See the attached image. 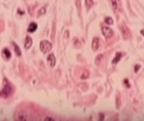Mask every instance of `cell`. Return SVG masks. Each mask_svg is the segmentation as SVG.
<instances>
[{
    "mask_svg": "<svg viewBox=\"0 0 144 121\" xmlns=\"http://www.w3.org/2000/svg\"><path fill=\"white\" fill-rule=\"evenodd\" d=\"M3 53L5 54L6 57L7 58H10L11 57V53L9 51V50H8V49L6 48V49H4L3 50Z\"/></svg>",
    "mask_w": 144,
    "mask_h": 121,
    "instance_id": "obj_13",
    "label": "cell"
},
{
    "mask_svg": "<svg viewBox=\"0 0 144 121\" xmlns=\"http://www.w3.org/2000/svg\"><path fill=\"white\" fill-rule=\"evenodd\" d=\"M140 32H141V34L144 36V29H142V30H141Z\"/></svg>",
    "mask_w": 144,
    "mask_h": 121,
    "instance_id": "obj_23",
    "label": "cell"
},
{
    "mask_svg": "<svg viewBox=\"0 0 144 121\" xmlns=\"http://www.w3.org/2000/svg\"><path fill=\"white\" fill-rule=\"evenodd\" d=\"M140 66L139 64H136L135 65V66L134 67V71L135 72H137L139 70V68H140Z\"/></svg>",
    "mask_w": 144,
    "mask_h": 121,
    "instance_id": "obj_19",
    "label": "cell"
},
{
    "mask_svg": "<svg viewBox=\"0 0 144 121\" xmlns=\"http://www.w3.org/2000/svg\"><path fill=\"white\" fill-rule=\"evenodd\" d=\"M121 53H120V52H117L116 53V56L115 57V58H114L113 60V63H116L117 62L119 61V60H120V58L121 57Z\"/></svg>",
    "mask_w": 144,
    "mask_h": 121,
    "instance_id": "obj_10",
    "label": "cell"
},
{
    "mask_svg": "<svg viewBox=\"0 0 144 121\" xmlns=\"http://www.w3.org/2000/svg\"><path fill=\"white\" fill-rule=\"evenodd\" d=\"M89 75V71L85 70L82 74V78H85Z\"/></svg>",
    "mask_w": 144,
    "mask_h": 121,
    "instance_id": "obj_16",
    "label": "cell"
},
{
    "mask_svg": "<svg viewBox=\"0 0 144 121\" xmlns=\"http://www.w3.org/2000/svg\"><path fill=\"white\" fill-rule=\"evenodd\" d=\"M44 121H54V120L51 118V117H47L46 118Z\"/></svg>",
    "mask_w": 144,
    "mask_h": 121,
    "instance_id": "obj_21",
    "label": "cell"
},
{
    "mask_svg": "<svg viewBox=\"0 0 144 121\" xmlns=\"http://www.w3.org/2000/svg\"><path fill=\"white\" fill-rule=\"evenodd\" d=\"M47 60L49 61V63L50 64L51 66H53L55 65V57L53 53H50L48 55L47 57Z\"/></svg>",
    "mask_w": 144,
    "mask_h": 121,
    "instance_id": "obj_5",
    "label": "cell"
},
{
    "mask_svg": "<svg viewBox=\"0 0 144 121\" xmlns=\"http://www.w3.org/2000/svg\"><path fill=\"white\" fill-rule=\"evenodd\" d=\"M86 5L89 7L91 6V5L93 4L92 0H86Z\"/></svg>",
    "mask_w": 144,
    "mask_h": 121,
    "instance_id": "obj_18",
    "label": "cell"
},
{
    "mask_svg": "<svg viewBox=\"0 0 144 121\" xmlns=\"http://www.w3.org/2000/svg\"><path fill=\"white\" fill-rule=\"evenodd\" d=\"M52 44L47 40L42 41L40 43V49L44 53H46L51 50Z\"/></svg>",
    "mask_w": 144,
    "mask_h": 121,
    "instance_id": "obj_2",
    "label": "cell"
},
{
    "mask_svg": "<svg viewBox=\"0 0 144 121\" xmlns=\"http://www.w3.org/2000/svg\"><path fill=\"white\" fill-rule=\"evenodd\" d=\"M45 12V9L44 7H42L39 10L38 13L40 14H43Z\"/></svg>",
    "mask_w": 144,
    "mask_h": 121,
    "instance_id": "obj_17",
    "label": "cell"
},
{
    "mask_svg": "<svg viewBox=\"0 0 144 121\" xmlns=\"http://www.w3.org/2000/svg\"><path fill=\"white\" fill-rule=\"evenodd\" d=\"M102 57H103V55L102 54H99L95 58V62L97 64H98L100 63Z\"/></svg>",
    "mask_w": 144,
    "mask_h": 121,
    "instance_id": "obj_12",
    "label": "cell"
},
{
    "mask_svg": "<svg viewBox=\"0 0 144 121\" xmlns=\"http://www.w3.org/2000/svg\"><path fill=\"white\" fill-rule=\"evenodd\" d=\"M112 2H113V7L115 8H116L117 7V4L116 1H113Z\"/></svg>",
    "mask_w": 144,
    "mask_h": 121,
    "instance_id": "obj_22",
    "label": "cell"
},
{
    "mask_svg": "<svg viewBox=\"0 0 144 121\" xmlns=\"http://www.w3.org/2000/svg\"><path fill=\"white\" fill-rule=\"evenodd\" d=\"M32 39L29 36H27L25 40L24 46L27 49L29 48L32 45Z\"/></svg>",
    "mask_w": 144,
    "mask_h": 121,
    "instance_id": "obj_7",
    "label": "cell"
},
{
    "mask_svg": "<svg viewBox=\"0 0 144 121\" xmlns=\"http://www.w3.org/2000/svg\"><path fill=\"white\" fill-rule=\"evenodd\" d=\"M116 107L117 109H119L121 106V97H120V95H117L116 98Z\"/></svg>",
    "mask_w": 144,
    "mask_h": 121,
    "instance_id": "obj_9",
    "label": "cell"
},
{
    "mask_svg": "<svg viewBox=\"0 0 144 121\" xmlns=\"http://www.w3.org/2000/svg\"><path fill=\"white\" fill-rule=\"evenodd\" d=\"M102 32L104 35L107 38L111 37L113 35V31L112 29L107 26L102 27Z\"/></svg>",
    "mask_w": 144,
    "mask_h": 121,
    "instance_id": "obj_4",
    "label": "cell"
},
{
    "mask_svg": "<svg viewBox=\"0 0 144 121\" xmlns=\"http://www.w3.org/2000/svg\"><path fill=\"white\" fill-rule=\"evenodd\" d=\"M121 28L123 38L125 39L130 38L131 37V32L126 24L125 23L122 24Z\"/></svg>",
    "mask_w": 144,
    "mask_h": 121,
    "instance_id": "obj_3",
    "label": "cell"
},
{
    "mask_svg": "<svg viewBox=\"0 0 144 121\" xmlns=\"http://www.w3.org/2000/svg\"><path fill=\"white\" fill-rule=\"evenodd\" d=\"M3 87L0 91V98L7 99L11 97L14 93V87L8 81L5 80Z\"/></svg>",
    "mask_w": 144,
    "mask_h": 121,
    "instance_id": "obj_1",
    "label": "cell"
},
{
    "mask_svg": "<svg viewBox=\"0 0 144 121\" xmlns=\"http://www.w3.org/2000/svg\"><path fill=\"white\" fill-rule=\"evenodd\" d=\"M37 28V24L36 23L34 22H32L30 24L28 28V30L30 32H32L35 30Z\"/></svg>",
    "mask_w": 144,
    "mask_h": 121,
    "instance_id": "obj_8",
    "label": "cell"
},
{
    "mask_svg": "<svg viewBox=\"0 0 144 121\" xmlns=\"http://www.w3.org/2000/svg\"><path fill=\"white\" fill-rule=\"evenodd\" d=\"M99 38L97 37H95L93 40L92 43V47L94 50H97L99 45Z\"/></svg>",
    "mask_w": 144,
    "mask_h": 121,
    "instance_id": "obj_6",
    "label": "cell"
},
{
    "mask_svg": "<svg viewBox=\"0 0 144 121\" xmlns=\"http://www.w3.org/2000/svg\"><path fill=\"white\" fill-rule=\"evenodd\" d=\"M124 83L125 85L126 86V87L127 88H129L130 87V84L129 82V80L128 79H125L124 80Z\"/></svg>",
    "mask_w": 144,
    "mask_h": 121,
    "instance_id": "obj_15",
    "label": "cell"
},
{
    "mask_svg": "<svg viewBox=\"0 0 144 121\" xmlns=\"http://www.w3.org/2000/svg\"><path fill=\"white\" fill-rule=\"evenodd\" d=\"M105 21L108 24H112L113 22V20L110 17H107L105 19Z\"/></svg>",
    "mask_w": 144,
    "mask_h": 121,
    "instance_id": "obj_14",
    "label": "cell"
},
{
    "mask_svg": "<svg viewBox=\"0 0 144 121\" xmlns=\"http://www.w3.org/2000/svg\"><path fill=\"white\" fill-rule=\"evenodd\" d=\"M13 44L14 46L15 51L16 52V54L17 55H19V56L21 55V50H20L19 47L15 43V42H13Z\"/></svg>",
    "mask_w": 144,
    "mask_h": 121,
    "instance_id": "obj_11",
    "label": "cell"
},
{
    "mask_svg": "<svg viewBox=\"0 0 144 121\" xmlns=\"http://www.w3.org/2000/svg\"><path fill=\"white\" fill-rule=\"evenodd\" d=\"M3 28V23L1 21H0V32L2 30Z\"/></svg>",
    "mask_w": 144,
    "mask_h": 121,
    "instance_id": "obj_20",
    "label": "cell"
}]
</instances>
